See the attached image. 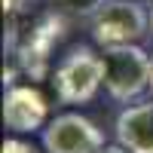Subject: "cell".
I'll return each mask as SVG.
<instances>
[{"label": "cell", "mask_w": 153, "mask_h": 153, "mask_svg": "<svg viewBox=\"0 0 153 153\" xmlns=\"http://www.w3.org/2000/svg\"><path fill=\"white\" fill-rule=\"evenodd\" d=\"M150 31H153V9H150Z\"/></svg>", "instance_id": "cell-12"}, {"label": "cell", "mask_w": 153, "mask_h": 153, "mask_svg": "<svg viewBox=\"0 0 153 153\" xmlns=\"http://www.w3.org/2000/svg\"><path fill=\"white\" fill-rule=\"evenodd\" d=\"M49 104L34 86H9L3 95V123L9 132L28 135L37 129H46Z\"/></svg>", "instance_id": "cell-5"}, {"label": "cell", "mask_w": 153, "mask_h": 153, "mask_svg": "<svg viewBox=\"0 0 153 153\" xmlns=\"http://www.w3.org/2000/svg\"><path fill=\"white\" fill-rule=\"evenodd\" d=\"M98 153H129V150H126V147H120V144H104Z\"/></svg>", "instance_id": "cell-11"}, {"label": "cell", "mask_w": 153, "mask_h": 153, "mask_svg": "<svg viewBox=\"0 0 153 153\" xmlns=\"http://www.w3.org/2000/svg\"><path fill=\"white\" fill-rule=\"evenodd\" d=\"M89 31L101 49L129 46V43L144 40V34L150 31V16L138 0H107L89 19Z\"/></svg>", "instance_id": "cell-2"}, {"label": "cell", "mask_w": 153, "mask_h": 153, "mask_svg": "<svg viewBox=\"0 0 153 153\" xmlns=\"http://www.w3.org/2000/svg\"><path fill=\"white\" fill-rule=\"evenodd\" d=\"M117 141L129 153H153V101L129 104L120 113Z\"/></svg>", "instance_id": "cell-6"}, {"label": "cell", "mask_w": 153, "mask_h": 153, "mask_svg": "<svg viewBox=\"0 0 153 153\" xmlns=\"http://www.w3.org/2000/svg\"><path fill=\"white\" fill-rule=\"evenodd\" d=\"M104 55L95 52L92 46H74L71 52L58 61L52 74V86L61 104H86L98 95V89L104 86Z\"/></svg>", "instance_id": "cell-1"}, {"label": "cell", "mask_w": 153, "mask_h": 153, "mask_svg": "<svg viewBox=\"0 0 153 153\" xmlns=\"http://www.w3.org/2000/svg\"><path fill=\"white\" fill-rule=\"evenodd\" d=\"M22 6H25V0H3V9L9 12V16H12V12H19Z\"/></svg>", "instance_id": "cell-10"}, {"label": "cell", "mask_w": 153, "mask_h": 153, "mask_svg": "<svg viewBox=\"0 0 153 153\" xmlns=\"http://www.w3.org/2000/svg\"><path fill=\"white\" fill-rule=\"evenodd\" d=\"M46 153H98L104 147L101 129L83 113H61L43 129Z\"/></svg>", "instance_id": "cell-4"}, {"label": "cell", "mask_w": 153, "mask_h": 153, "mask_svg": "<svg viewBox=\"0 0 153 153\" xmlns=\"http://www.w3.org/2000/svg\"><path fill=\"white\" fill-rule=\"evenodd\" d=\"M150 92H153V74H150Z\"/></svg>", "instance_id": "cell-13"}, {"label": "cell", "mask_w": 153, "mask_h": 153, "mask_svg": "<svg viewBox=\"0 0 153 153\" xmlns=\"http://www.w3.org/2000/svg\"><path fill=\"white\" fill-rule=\"evenodd\" d=\"M107 0H49L58 16H74V19H92Z\"/></svg>", "instance_id": "cell-8"}, {"label": "cell", "mask_w": 153, "mask_h": 153, "mask_svg": "<svg viewBox=\"0 0 153 153\" xmlns=\"http://www.w3.org/2000/svg\"><path fill=\"white\" fill-rule=\"evenodd\" d=\"M104 55V89L113 101H132L150 89V74H153V58L144 52L138 43L129 46H110V49H101Z\"/></svg>", "instance_id": "cell-3"}, {"label": "cell", "mask_w": 153, "mask_h": 153, "mask_svg": "<svg viewBox=\"0 0 153 153\" xmlns=\"http://www.w3.org/2000/svg\"><path fill=\"white\" fill-rule=\"evenodd\" d=\"M58 28H61L58 16H43V19L31 28L28 40L22 43L19 58H22L25 71H28L31 76H40V74H43V68H46V55H49V49H52V43L58 40Z\"/></svg>", "instance_id": "cell-7"}, {"label": "cell", "mask_w": 153, "mask_h": 153, "mask_svg": "<svg viewBox=\"0 0 153 153\" xmlns=\"http://www.w3.org/2000/svg\"><path fill=\"white\" fill-rule=\"evenodd\" d=\"M3 153H40L34 144L28 141H22V138H6L3 141Z\"/></svg>", "instance_id": "cell-9"}]
</instances>
